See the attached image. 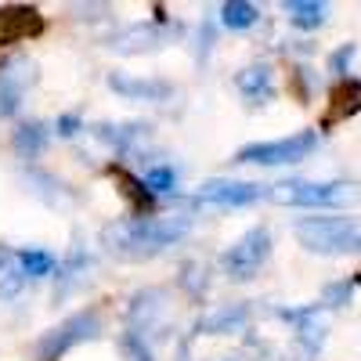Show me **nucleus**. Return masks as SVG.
I'll return each instance as SVG.
<instances>
[{"mask_svg": "<svg viewBox=\"0 0 361 361\" xmlns=\"http://www.w3.org/2000/svg\"><path fill=\"white\" fill-rule=\"evenodd\" d=\"M238 90L250 98V102H267L271 98V90H275V83H271V69L267 66H250L238 73Z\"/></svg>", "mask_w": 361, "mask_h": 361, "instance_id": "nucleus-12", "label": "nucleus"}, {"mask_svg": "<svg viewBox=\"0 0 361 361\" xmlns=\"http://www.w3.org/2000/svg\"><path fill=\"white\" fill-rule=\"evenodd\" d=\"M246 318H250V311L243 304H235V307H221L209 318H202V329H206V333H214V336H221V333H231V329H243Z\"/></svg>", "mask_w": 361, "mask_h": 361, "instance_id": "nucleus-14", "label": "nucleus"}, {"mask_svg": "<svg viewBox=\"0 0 361 361\" xmlns=\"http://www.w3.org/2000/svg\"><path fill=\"white\" fill-rule=\"evenodd\" d=\"M286 18L296 29H318L325 22V4H318V0H289V4H286Z\"/></svg>", "mask_w": 361, "mask_h": 361, "instance_id": "nucleus-13", "label": "nucleus"}, {"mask_svg": "<svg viewBox=\"0 0 361 361\" xmlns=\"http://www.w3.org/2000/svg\"><path fill=\"white\" fill-rule=\"evenodd\" d=\"M188 231V221L185 217H152V221H141L127 231V246H148V250H159V246H170L173 238H180Z\"/></svg>", "mask_w": 361, "mask_h": 361, "instance_id": "nucleus-7", "label": "nucleus"}, {"mask_svg": "<svg viewBox=\"0 0 361 361\" xmlns=\"http://www.w3.org/2000/svg\"><path fill=\"white\" fill-rule=\"evenodd\" d=\"M264 195L260 185H250V180H206L199 188V202L209 206H250Z\"/></svg>", "mask_w": 361, "mask_h": 361, "instance_id": "nucleus-9", "label": "nucleus"}, {"mask_svg": "<svg viewBox=\"0 0 361 361\" xmlns=\"http://www.w3.org/2000/svg\"><path fill=\"white\" fill-rule=\"evenodd\" d=\"M354 51H357L354 44H343L333 58H329V69H333V73H347V69H350V62H354Z\"/></svg>", "mask_w": 361, "mask_h": 361, "instance_id": "nucleus-21", "label": "nucleus"}, {"mask_svg": "<svg viewBox=\"0 0 361 361\" xmlns=\"http://www.w3.org/2000/svg\"><path fill=\"white\" fill-rule=\"evenodd\" d=\"M357 250H361V246H357Z\"/></svg>", "mask_w": 361, "mask_h": 361, "instance_id": "nucleus-24", "label": "nucleus"}, {"mask_svg": "<svg viewBox=\"0 0 361 361\" xmlns=\"http://www.w3.org/2000/svg\"><path fill=\"white\" fill-rule=\"evenodd\" d=\"M350 293H354V282H336V286L325 289V304L329 307H343L347 300H350Z\"/></svg>", "mask_w": 361, "mask_h": 361, "instance_id": "nucleus-20", "label": "nucleus"}, {"mask_svg": "<svg viewBox=\"0 0 361 361\" xmlns=\"http://www.w3.org/2000/svg\"><path fill=\"white\" fill-rule=\"evenodd\" d=\"M221 18H224L228 29H250L260 18V8L246 4V0H228V4L221 8Z\"/></svg>", "mask_w": 361, "mask_h": 361, "instance_id": "nucleus-15", "label": "nucleus"}, {"mask_svg": "<svg viewBox=\"0 0 361 361\" xmlns=\"http://www.w3.org/2000/svg\"><path fill=\"white\" fill-rule=\"evenodd\" d=\"M267 257H271V231L267 228H253L224 253L221 264H224V271L231 279H253L257 271L267 264Z\"/></svg>", "mask_w": 361, "mask_h": 361, "instance_id": "nucleus-4", "label": "nucleus"}, {"mask_svg": "<svg viewBox=\"0 0 361 361\" xmlns=\"http://www.w3.org/2000/svg\"><path fill=\"white\" fill-rule=\"evenodd\" d=\"M109 83L116 90H123V94H134V98H163L166 90H170L166 83H148V80L141 83V80H123V76H112Z\"/></svg>", "mask_w": 361, "mask_h": 361, "instance_id": "nucleus-16", "label": "nucleus"}, {"mask_svg": "<svg viewBox=\"0 0 361 361\" xmlns=\"http://www.w3.org/2000/svg\"><path fill=\"white\" fill-rule=\"evenodd\" d=\"M22 264H25V271H29L33 279L51 275V267H54V260H51L47 253H40V250H25V253H22Z\"/></svg>", "mask_w": 361, "mask_h": 361, "instance_id": "nucleus-18", "label": "nucleus"}, {"mask_svg": "<svg viewBox=\"0 0 361 361\" xmlns=\"http://www.w3.org/2000/svg\"><path fill=\"white\" fill-rule=\"evenodd\" d=\"M40 33H44V15L37 8H25V4L0 8V47L4 44H25Z\"/></svg>", "mask_w": 361, "mask_h": 361, "instance_id": "nucleus-5", "label": "nucleus"}, {"mask_svg": "<svg viewBox=\"0 0 361 361\" xmlns=\"http://www.w3.org/2000/svg\"><path fill=\"white\" fill-rule=\"evenodd\" d=\"M318 145V134L314 130H296L289 137H279V141H257V145H246L238 148V163H260V166H286V163H300L314 152Z\"/></svg>", "mask_w": 361, "mask_h": 361, "instance_id": "nucleus-3", "label": "nucleus"}, {"mask_svg": "<svg viewBox=\"0 0 361 361\" xmlns=\"http://www.w3.org/2000/svg\"><path fill=\"white\" fill-rule=\"evenodd\" d=\"M18 286H22V279H18V275H15V279H8L4 286H0V296H15V293H18Z\"/></svg>", "mask_w": 361, "mask_h": 361, "instance_id": "nucleus-22", "label": "nucleus"}, {"mask_svg": "<svg viewBox=\"0 0 361 361\" xmlns=\"http://www.w3.org/2000/svg\"><path fill=\"white\" fill-rule=\"evenodd\" d=\"M44 141H47V130L40 127V123H33V127H22L18 130V137H15V148H18V152L25 156H33V152H40V148H44Z\"/></svg>", "mask_w": 361, "mask_h": 361, "instance_id": "nucleus-17", "label": "nucleus"}, {"mask_svg": "<svg viewBox=\"0 0 361 361\" xmlns=\"http://www.w3.org/2000/svg\"><path fill=\"white\" fill-rule=\"evenodd\" d=\"M296 243L311 253L336 257L361 246V231L354 217H304L296 224Z\"/></svg>", "mask_w": 361, "mask_h": 361, "instance_id": "nucleus-1", "label": "nucleus"}, {"mask_svg": "<svg viewBox=\"0 0 361 361\" xmlns=\"http://www.w3.org/2000/svg\"><path fill=\"white\" fill-rule=\"evenodd\" d=\"M279 206H304V209H318V206H347L357 199V188L347 180H282L267 192Z\"/></svg>", "mask_w": 361, "mask_h": 361, "instance_id": "nucleus-2", "label": "nucleus"}, {"mask_svg": "<svg viewBox=\"0 0 361 361\" xmlns=\"http://www.w3.org/2000/svg\"><path fill=\"white\" fill-rule=\"evenodd\" d=\"M0 260H4V250H0Z\"/></svg>", "mask_w": 361, "mask_h": 361, "instance_id": "nucleus-23", "label": "nucleus"}, {"mask_svg": "<svg viewBox=\"0 0 361 361\" xmlns=\"http://www.w3.org/2000/svg\"><path fill=\"white\" fill-rule=\"evenodd\" d=\"M282 318L300 325L296 340H300V347H304V350H311V354H314V350L325 343V325L314 318V311H282Z\"/></svg>", "mask_w": 361, "mask_h": 361, "instance_id": "nucleus-11", "label": "nucleus"}, {"mask_svg": "<svg viewBox=\"0 0 361 361\" xmlns=\"http://www.w3.org/2000/svg\"><path fill=\"white\" fill-rule=\"evenodd\" d=\"M94 325H98V311H90V314H76V318H69L62 329H54V333L40 343V350H37V361H58L73 343H80L83 336H90L94 333Z\"/></svg>", "mask_w": 361, "mask_h": 361, "instance_id": "nucleus-6", "label": "nucleus"}, {"mask_svg": "<svg viewBox=\"0 0 361 361\" xmlns=\"http://www.w3.org/2000/svg\"><path fill=\"white\" fill-rule=\"evenodd\" d=\"M361 112V80H340L333 90H329V105L322 116V130H333L347 119H354Z\"/></svg>", "mask_w": 361, "mask_h": 361, "instance_id": "nucleus-8", "label": "nucleus"}, {"mask_svg": "<svg viewBox=\"0 0 361 361\" xmlns=\"http://www.w3.org/2000/svg\"><path fill=\"white\" fill-rule=\"evenodd\" d=\"M141 180H145V188H148V192H166V188H173V173H170L166 166H159V170H148Z\"/></svg>", "mask_w": 361, "mask_h": 361, "instance_id": "nucleus-19", "label": "nucleus"}, {"mask_svg": "<svg viewBox=\"0 0 361 361\" xmlns=\"http://www.w3.org/2000/svg\"><path fill=\"white\" fill-rule=\"evenodd\" d=\"M105 173H109L112 185H116V192L123 195V202H127L130 214H148V209H152V192L145 188L141 177H134L127 166H116V163H109Z\"/></svg>", "mask_w": 361, "mask_h": 361, "instance_id": "nucleus-10", "label": "nucleus"}]
</instances>
